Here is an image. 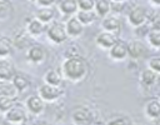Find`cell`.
<instances>
[{
    "label": "cell",
    "mask_w": 160,
    "mask_h": 125,
    "mask_svg": "<svg viewBox=\"0 0 160 125\" xmlns=\"http://www.w3.org/2000/svg\"><path fill=\"white\" fill-rule=\"evenodd\" d=\"M38 95L45 101V102H54L56 100H59L62 95H64V89L56 85H50L44 82L42 85L39 86L38 89Z\"/></svg>",
    "instance_id": "3"
},
{
    "label": "cell",
    "mask_w": 160,
    "mask_h": 125,
    "mask_svg": "<svg viewBox=\"0 0 160 125\" xmlns=\"http://www.w3.org/2000/svg\"><path fill=\"white\" fill-rule=\"evenodd\" d=\"M29 36H30V35L26 32V30H25V31H22L21 34L15 35V36H14V39H12L14 45H15V46H18L19 49H22V48H28V46H30V44H29Z\"/></svg>",
    "instance_id": "28"
},
{
    "label": "cell",
    "mask_w": 160,
    "mask_h": 125,
    "mask_svg": "<svg viewBox=\"0 0 160 125\" xmlns=\"http://www.w3.org/2000/svg\"><path fill=\"white\" fill-rule=\"evenodd\" d=\"M159 101H160V98H159Z\"/></svg>",
    "instance_id": "36"
},
{
    "label": "cell",
    "mask_w": 160,
    "mask_h": 125,
    "mask_svg": "<svg viewBox=\"0 0 160 125\" xmlns=\"http://www.w3.org/2000/svg\"><path fill=\"white\" fill-rule=\"evenodd\" d=\"M56 2V0H36L35 4L38 6H52Z\"/></svg>",
    "instance_id": "32"
},
{
    "label": "cell",
    "mask_w": 160,
    "mask_h": 125,
    "mask_svg": "<svg viewBox=\"0 0 160 125\" xmlns=\"http://www.w3.org/2000/svg\"><path fill=\"white\" fill-rule=\"evenodd\" d=\"M146 39L152 48L160 49V26H151L146 34Z\"/></svg>",
    "instance_id": "24"
},
{
    "label": "cell",
    "mask_w": 160,
    "mask_h": 125,
    "mask_svg": "<svg viewBox=\"0 0 160 125\" xmlns=\"http://www.w3.org/2000/svg\"><path fill=\"white\" fill-rule=\"evenodd\" d=\"M106 124H109V125H130V124H134V121L126 115H118V116H114L110 120H108Z\"/></svg>",
    "instance_id": "29"
},
{
    "label": "cell",
    "mask_w": 160,
    "mask_h": 125,
    "mask_svg": "<svg viewBox=\"0 0 160 125\" xmlns=\"http://www.w3.org/2000/svg\"><path fill=\"white\" fill-rule=\"evenodd\" d=\"M62 80H64L62 74H61V71H59V70L50 69V70H48V71L44 74V82H46V84L60 86V85L62 84Z\"/></svg>",
    "instance_id": "21"
},
{
    "label": "cell",
    "mask_w": 160,
    "mask_h": 125,
    "mask_svg": "<svg viewBox=\"0 0 160 125\" xmlns=\"http://www.w3.org/2000/svg\"><path fill=\"white\" fill-rule=\"evenodd\" d=\"M0 122H1V120H0Z\"/></svg>",
    "instance_id": "37"
},
{
    "label": "cell",
    "mask_w": 160,
    "mask_h": 125,
    "mask_svg": "<svg viewBox=\"0 0 160 125\" xmlns=\"http://www.w3.org/2000/svg\"><path fill=\"white\" fill-rule=\"evenodd\" d=\"M71 120L78 125L90 124L92 122V111L86 106H76L71 111Z\"/></svg>",
    "instance_id": "8"
},
{
    "label": "cell",
    "mask_w": 160,
    "mask_h": 125,
    "mask_svg": "<svg viewBox=\"0 0 160 125\" xmlns=\"http://www.w3.org/2000/svg\"><path fill=\"white\" fill-rule=\"evenodd\" d=\"M65 25V30L68 34V38H79L82 32H84V25L78 20V18L75 15H71L66 19V21L64 22Z\"/></svg>",
    "instance_id": "9"
},
{
    "label": "cell",
    "mask_w": 160,
    "mask_h": 125,
    "mask_svg": "<svg viewBox=\"0 0 160 125\" xmlns=\"http://www.w3.org/2000/svg\"><path fill=\"white\" fill-rule=\"evenodd\" d=\"M148 21V10L144 6H134L128 14V22L132 28H139Z\"/></svg>",
    "instance_id": "5"
},
{
    "label": "cell",
    "mask_w": 160,
    "mask_h": 125,
    "mask_svg": "<svg viewBox=\"0 0 160 125\" xmlns=\"http://www.w3.org/2000/svg\"><path fill=\"white\" fill-rule=\"evenodd\" d=\"M14 11L11 0H0V21L8 20Z\"/></svg>",
    "instance_id": "26"
},
{
    "label": "cell",
    "mask_w": 160,
    "mask_h": 125,
    "mask_svg": "<svg viewBox=\"0 0 160 125\" xmlns=\"http://www.w3.org/2000/svg\"><path fill=\"white\" fill-rule=\"evenodd\" d=\"M24 106H25L28 114H31L34 116H39L45 111V101L38 94L28 96L25 99Z\"/></svg>",
    "instance_id": "6"
},
{
    "label": "cell",
    "mask_w": 160,
    "mask_h": 125,
    "mask_svg": "<svg viewBox=\"0 0 160 125\" xmlns=\"http://www.w3.org/2000/svg\"><path fill=\"white\" fill-rule=\"evenodd\" d=\"M45 34H46L48 40L51 41L52 44H56V45L62 44L68 40L65 25L62 22H59V21H51L50 24H48Z\"/></svg>",
    "instance_id": "2"
},
{
    "label": "cell",
    "mask_w": 160,
    "mask_h": 125,
    "mask_svg": "<svg viewBox=\"0 0 160 125\" xmlns=\"http://www.w3.org/2000/svg\"><path fill=\"white\" fill-rule=\"evenodd\" d=\"M79 10H94L95 0H76Z\"/></svg>",
    "instance_id": "31"
},
{
    "label": "cell",
    "mask_w": 160,
    "mask_h": 125,
    "mask_svg": "<svg viewBox=\"0 0 160 125\" xmlns=\"http://www.w3.org/2000/svg\"><path fill=\"white\" fill-rule=\"evenodd\" d=\"M158 80H159V75L155 71H152L151 69H149V68L142 70L140 72V76H139V82L145 88L154 86L158 82Z\"/></svg>",
    "instance_id": "17"
},
{
    "label": "cell",
    "mask_w": 160,
    "mask_h": 125,
    "mask_svg": "<svg viewBox=\"0 0 160 125\" xmlns=\"http://www.w3.org/2000/svg\"><path fill=\"white\" fill-rule=\"evenodd\" d=\"M16 99H18V98L1 95V96H0V114L4 115L8 110H10V109L12 108V105L16 102Z\"/></svg>",
    "instance_id": "27"
},
{
    "label": "cell",
    "mask_w": 160,
    "mask_h": 125,
    "mask_svg": "<svg viewBox=\"0 0 160 125\" xmlns=\"http://www.w3.org/2000/svg\"><path fill=\"white\" fill-rule=\"evenodd\" d=\"M29 1H31V2H35V1H36V0H29Z\"/></svg>",
    "instance_id": "35"
},
{
    "label": "cell",
    "mask_w": 160,
    "mask_h": 125,
    "mask_svg": "<svg viewBox=\"0 0 160 125\" xmlns=\"http://www.w3.org/2000/svg\"><path fill=\"white\" fill-rule=\"evenodd\" d=\"M35 18L41 22H44L45 25H48L51 21H54L55 11L51 6H39V9L35 12Z\"/></svg>",
    "instance_id": "20"
},
{
    "label": "cell",
    "mask_w": 160,
    "mask_h": 125,
    "mask_svg": "<svg viewBox=\"0 0 160 125\" xmlns=\"http://www.w3.org/2000/svg\"><path fill=\"white\" fill-rule=\"evenodd\" d=\"M145 54H146V48L142 44V41L136 40V39L128 41V56L129 58L138 60V59H141Z\"/></svg>",
    "instance_id": "13"
},
{
    "label": "cell",
    "mask_w": 160,
    "mask_h": 125,
    "mask_svg": "<svg viewBox=\"0 0 160 125\" xmlns=\"http://www.w3.org/2000/svg\"><path fill=\"white\" fill-rule=\"evenodd\" d=\"M94 11L96 16L104 18L105 15L111 12V1L110 0H95Z\"/></svg>",
    "instance_id": "23"
},
{
    "label": "cell",
    "mask_w": 160,
    "mask_h": 125,
    "mask_svg": "<svg viewBox=\"0 0 160 125\" xmlns=\"http://www.w3.org/2000/svg\"><path fill=\"white\" fill-rule=\"evenodd\" d=\"M148 68L160 75V56H154L148 60Z\"/></svg>",
    "instance_id": "30"
},
{
    "label": "cell",
    "mask_w": 160,
    "mask_h": 125,
    "mask_svg": "<svg viewBox=\"0 0 160 125\" xmlns=\"http://www.w3.org/2000/svg\"><path fill=\"white\" fill-rule=\"evenodd\" d=\"M11 82L14 84V86L16 88V90L19 91V94L26 91L31 84L30 79L25 75V74H21V72H15L11 78Z\"/></svg>",
    "instance_id": "18"
},
{
    "label": "cell",
    "mask_w": 160,
    "mask_h": 125,
    "mask_svg": "<svg viewBox=\"0 0 160 125\" xmlns=\"http://www.w3.org/2000/svg\"><path fill=\"white\" fill-rule=\"evenodd\" d=\"M101 28L105 31L119 34V31L121 29V20L114 14H108L101 20Z\"/></svg>",
    "instance_id": "12"
},
{
    "label": "cell",
    "mask_w": 160,
    "mask_h": 125,
    "mask_svg": "<svg viewBox=\"0 0 160 125\" xmlns=\"http://www.w3.org/2000/svg\"><path fill=\"white\" fill-rule=\"evenodd\" d=\"M75 16L78 18V20L84 25V26H88V25H91L95 20H96V14L94 10H78Z\"/></svg>",
    "instance_id": "22"
},
{
    "label": "cell",
    "mask_w": 160,
    "mask_h": 125,
    "mask_svg": "<svg viewBox=\"0 0 160 125\" xmlns=\"http://www.w3.org/2000/svg\"><path fill=\"white\" fill-rule=\"evenodd\" d=\"M118 40H119L118 34H114V32H110V31H105V30L100 31L95 36V44L100 49H104V50H109Z\"/></svg>",
    "instance_id": "10"
},
{
    "label": "cell",
    "mask_w": 160,
    "mask_h": 125,
    "mask_svg": "<svg viewBox=\"0 0 160 125\" xmlns=\"http://www.w3.org/2000/svg\"><path fill=\"white\" fill-rule=\"evenodd\" d=\"M26 60L34 65L42 64L46 59V50L38 44H32L26 49Z\"/></svg>",
    "instance_id": "7"
},
{
    "label": "cell",
    "mask_w": 160,
    "mask_h": 125,
    "mask_svg": "<svg viewBox=\"0 0 160 125\" xmlns=\"http://www.w3.org/2000/svg\"><path fill=\"white\" fill-rule=\"evenodd\" d=\"M58 9L59 11L65 16L75 15L78 9V1L76 0H59L58 1Z\"/></svg>",
    "instance_id": "19"
},
{
    "label": "cell",
    "mask_w": 160,
    "mask_h": 125,
    "mask_svg": "<svg viewBox=\"0 0 160 125\" xmlns=\"http://www.w3.org/2000/svg\"><path fill=\"white\" fill-rule=\"evenodd\" d=\"M144 114L150 120L160 119V101H159V99H150L144 106Z\"/></svg>",
    "instance_id": "15"
},
{
    "label": "cell",
    "mask_w": 160,
    "mask_h": 125,
    "mask_svg": "<svg viewBox=\"0 0 160 125\" xmlns=\"http://www.w3.org/2000/svg\"><path fill=\"white\" fill-rule=\"evenodd\" d=\"M4 118L10 124H24L28 119V111L24 105L15 102L12 108L4 114Z\"/></svg>",
    "instance_id": "4"
},
{
    "label": "cell",
    "mask_w": 160,
    "mask_h": 125,
    "mask_svg": "<svg viewBox=\"0 0 160 125\" xmlns=\"http://www.w3.org/2000/svg\"><path fill=\"white\" fill-rule=\"evenodd\" d=\"M149 1H150V4L154 5V6H160V0H149Z\"/></svg>",
    "instance_id": "33"
},
{
    "label": "cell",
    "mask_w": 160,
    "mask_h": 125,
    "mask_svg": "<svg viewBox=\"0 0 160 125\" xmlns=\"http://www.w3.org/2000/svg\"><path fill=\"white\" fill-rule=\"evenodd\" d=\"M25 30L26 32L32 36V38H38L40 35H42L46 30V25L44 22H41L40 20H38L35 16L31 18L30 20L26 21V25H25Z\"/></svg>",
    "instance_id": "14"
},
{
    "label": "cell",
    "mask_w": 160,
    "mask_h": 125,
    "mask_svg": "<svg viewBox=\"0 0 160 125\" xmlns=\"http://www.w3.org/2000/svg\"><path fill=\"white\" fill-rule=\"evenodd\" d=\"M109 56L115 61H122L128 58V42L122 40H118L109 50Z\"/></svg>",
    "instance_id": "11"
},
{
    "label": "cell",
    "mask_w": 160,
    "mask_h": 125,
    "mask_svg": "<svg viewBox=\"0 0 160 125\" xmlns=\"http://www.w3.org/2000/svg\"><path fill=\"white\" fill-rule=\"evenodd\" d=\"M15 45L11 38L9 36H0V60H5L10 58L14 52Z\"/></svg>",
    "instance_id": "16"
},
{
    "label": "cell",
    "mask_w": 160,
    "mask_h": 125,
    "mask_svg": "<svg viewBox=\"0 0 160 125\" xmlns=\"http://www.w3.org/2000/svg\"><path fill=\"white\" fill-rule=\"evenodd\" d=\"M60 71L64 79L72 82H78L86 78L89 72V66L84 58H81L80 55H76V56L65 58L61 64Z\"/></svg>",
    "instance_id": "1"
},
{
    "label": "cell",
    "mask_w": 160,
    "mask_h": 125,
    "mask_svg": "<svg viewBox=\"0 0 160 125\" xmlns=\"http://www.w3.org/2000/svg\"><path fill=\"white\" fill-rule=\"evenodd\" d=\"M111 2H115V4H119V2H122L124 0H110Z\"/></svg>",
    "instance_id": "34"
},
{
    "label": "cell",
    "mask_w": 160,
    "mask_h": 125,
    "mask_svg": "<svg viewBox=\"0 0 160 125\" xmlns=\"http://www.w3.org/2000/svg\"><path fill=\"white\" fill-rule=\"evenodd\" d=\"M14 74L15 71L12 66L5 60H0V81H11Z\"/></svg>",
    "instance_id": "25"
}]
</instances>
